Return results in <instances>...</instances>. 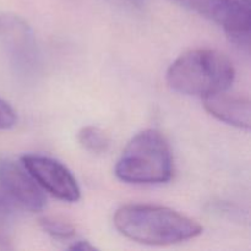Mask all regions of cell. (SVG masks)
<instances>
[{"instance_id": "cell-9", "label": "cell", "mask_w": 251, "mask_h": 251, "mask_svg": "<svg viewBox=\"0 0 251 251\" xmlns=\"http://www.w3.org/2000/svg\"><path fill=\"white\" fill-rule=\"evenodd\" d=\"M78 142L81 146L92 153H104L110 146V139L102 129L93 125L82 127L78 132Z\"/></svg>"}, {"instance_id": "cell-11", "label": "cell", "mask_w": 251, "mask_h": 251, "mask_svg": "<svg viewBox=\"0 0 251 251\" xmlns=\"http://www.w3.org/2000/svg\"><path fill=\"white\" fill-rule=\"evenodd\" d=\"M17 117L14 108L0 98V130H9L16 125Z\"/></svg>"}, {"instance_id": "cell-2", "label": "cell", "mask_w": 251, "mask_h": 251, "mask_svg": "<svg viewBox=\"0 0 251 251\" xmlns=\"http://www.w3.org/2000/svg\"><path fill=\"white\" fill-rule=\"evenodd\" d=\"M166 80L180 95L205 98L232 87L235 69L226 54L212 48H196L171 64Z\"/></svg>"}, {"instance_id": "cell-14", "label": "cell", "mask_w": 251, "mask_h": 251, "mask_svg": "<svg viewBox=\"0 0 251 251\" xmlns=\"http://www.w3.org/2000/svg\"><path fill=\"white\" fill-rule=\"evenodd\" d=\"M237 1L242 2V4H243V5H245V6L250 7V0H237Z\"/></svg>"}, {"instance_id": "cell-6", "label": "cell", "mask_w": 251, "mask_h": 251, "mask_svg": "<svg viewBox=\"0 0 251 251\" xmlns=\"http://www.w3.org/2000/svg\"><path fill=\"white\" fill-rule=\"evenodd\" d=\"M0 189L19 207L39 212L46 207L43 189L37 184L22 163L10 159L0 161Z\"/></svg>"}, {"instance_id": "cell-4", "label": "cell", "mask_w": 251, "mask_h": 251, "mask_svg": "<svg viewBox=\"0 0 251 251\" xmlns=\"http://www.w3.org/2000/svg\"><path fill=\"white\" fill-rule=\"evenodd\" d=\"M222 27L237 46L249 49L250 7L237 0H171Z\"/></svg>"}, {"instance_id": "cell-13", "label": "cell", "mask_w": 251, "mask_h": 251, "mask_svg": "<svg viewBox=\"0 0 251 251\" xmlns=\"http://www.w3.org/2000/svg\"><path fill=\"white\" fill-rule=\"evenodd\" d=\"M118 1L134 9H142L146 5L147 0H118Z\"/></svg>"}, {"instance_id": "cell-3", "label": "cell", "mask_w": 251, "mask_h": 251, "mask_svg": "<svg viewBox=\"0 0 251 251\" xmlns=\"http://www.w3.org/2000/svg\"><path fill=\"white\" fill-rule=\"evenodd\" d=\"M119 180L134 185H156L173 176V156L166 137L154 129L135 135L115 166Z\"/></svg>"}, {"instance_id": "cell-12", "label": "cell", "mask_w": 251, "mask_h": 251, "mask_svg": "<svg viewBox=\"0 0 251 251\" xmlns=\"http://www.w3.org/2000/svg\"><path fill=\"white\" fill-rule=\"evenodd\" d=\"M70 250H81V251H85V250H95V245L91 244L90 242L87 240H77V242H74V244H71L69 247Z\"/></svg>"}, {"instance_id": "cell-1", "label": "cell", "mask_w": 251, "mask_h": 251, "mask_svg": "<svg viewBox=\"0 0 251 251\" xmlns=\"http://www.w3.org/2000/svg\"><path fill=\"white\" fill-rule=\"evenodd\" d=\"M120 234L140 244L166 247L195 239L200 223L172 208L154 205H125L113 217Z\"/></svg>"}, {"instance_id": "cell-7", "label": "cell", "mask_w": 251, "mask_h": 251, "mask_svg": "<svg viewBox=\"0 0 251 251\" xmlns=\"http://www.w3.org/2000/svg\"><path fill=\"white\" fill-rule=\"evenodd\" d=\"M203 107L212 117L238 129H250V100L248 97L229 95L227 91L202 98Z\"/></svg>"}, {"instance_id": "cell-8", "label": "cell", "mask_w": 251, "mask_h": 251, "mask_svg": "<svg viewBox=\"0 0 251 251\" xmlns=\"http://www.w3.org/2000/svg\"><path fill=\"white\" fill-rule=\"evenodd\" d=\"M0 29L16 61H27L33 56V42L28 28L21 20L2 17L0 20Z\"/></svg>"}, {"instance_id": "cell-10", "label": "cell", "mask_w": 251, "mask_h": 251, "mask_svg": "<svg viewBox=\"0 0 251 251\" xmlns=\"http://www.w3.org/2000/svg\"><path fill=\"white\" fill-rule=\"evenodd\" d=\"M39 223H41L44 232L50 237L55 238V239L66 240L75 235V227L63 218L47 216V217L41 218Z\"/></svg>"}, {"instance_id": "cell-5", "label": "cell", "mask_w": 251, "mask_h": 251, "mask_svg": "<svg viewBox=\"0 0 251 251\" xmlns=\"http://www.w3.org/2000/svg\"><path fill=\"white\" fill-rule=\"evenodd\" d=\"M21 162L43 190L66 202L80 200L77 180L61 162L43 154H25Z\"/></svg>"}]
</instances>
